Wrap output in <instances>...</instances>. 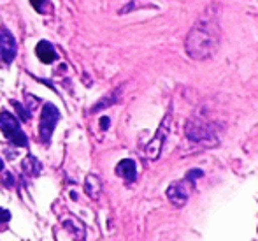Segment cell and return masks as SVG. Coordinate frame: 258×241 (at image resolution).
I'll return each mask as SVG.
<instances>
[{"label": "cell", "instance_id": "5", "mask_svg": "<svg viewBox=\"0 0 258 241\" xmlns=\"http://www.w3.org/2000/svg\"><path fill=\"white\" fill-rule=\"evenodd\" d=\"M58 120H60L58 109H56L53 104H46L44 109H42L41 129H39V132H41V139L44 141V143H49L51 134H53V130H55L56 123H58Z\"/></svg>", "mask_w": 258, "mask_h": 241}, {"label": "cell", "instance_id": "18", "mask_svg": "<svg viewBox=\"0 0 258 241\" xmlns=\"http://www.w3.org/2000/svg\"><path fill=\"white\" fill-rule=\"evenodd\" d=\"M4 169V162H2V158H0V171Z\"/></svg>", "mask_w": 258, "mask_h": 241}, {"label": "cell", "instance_id": "11", "mask_svg": "<svg viewBox=\"0 0 258 241\" xmlns=\"http://www.w3.org/2000/svg\"><path fill=\"white\" fill-rule=\"evenodd\" d=\"M41 169H42V164L35 157H32V155L23 160V171L27 173V175L37 176L39 173H41Z\"/></svg>", "mask_w": 258, "mask_h": 241}, {"label": "cell", "instance_id": "4", "mask_svg": "<svg viewBox=\"0 0 258 241\" xmlns=\"http://www.w3.org/2000/svg\"><path fill=\"white\" fill-rule=\"evenodd\" d=\"M0 129H2V132L6 134V137L13 144H16V146H27L28 143L27 136L20 129L16 118L9 111H2V115H0Z\"/></svg>", "mask_w": 258, "mask_h": 241}, {"label": "cell", "instance_id": "8", "mask_svg": "<svg viewBox=\"0 0 258 241\" xmlns=\"http://www.w3.org/2000/svg\"><path fill=\"white\" fill-rule=\"evenodd\" d=\"M116 175L121 176L127 182H135L137 178V168H135V162L130 160V158H125L120 164L116 166Z\"/></svg>", "mask_w": 258, "mask_h": 241}, {"label": "cell", "instance_id": "13", "mask_svg": "<svg viewBox=\"0 0 258 241\" xmlns=\"http://www.w3.org/2000/svg\"><path fill=\"white\" fill-rule=\"evenodd\" d=\"M13 106H14V108H16V111L20 113V118L23 120V122H27V120L30 118V113H27V111H25V109H23V106H21V104H18V102L14 101V102H13Z\"/></svg>", "mask_w": 258, "mask_h": 241}, {"label": "cell", "instance_id": "9", "mask_svg": "<svg viewBox=\"0 0 258 241\" xmlns=\"http://www.w3.org/2000/svg\"><path fill=\"white\" fill-rule=\"evenodd\" d=\"M35 53H37V58L44 63H51L56 60V53L53 49V46L49 44L48 41H41L35 48Z\"/></svg>", "mask_w": 258, "mask_h": 241}, {"label": "cell", "instance_id": "6", "mask_svg": "<svg viewBox=\"0 0 258 241\" xmlns=\"http://www.w3.org/2000/svg\"><path fill=\"white\" fill-rule=\"evenodd\" d=\"M190 180H181V182H174L169 185V189H167V197H169V201L174 206L181 208L186 204V201H188L190 197Z\"/></svg>", "mask_w": 258, "mask_h": 241}, {"label": "cell", "instance_id": "15", "mask_svg": "<svg viewBox=\"0 0 258 241\" xmlns=\"http://www.w3.org/2000/svg\"><path fill=\"white\" fill-rule=\"evenodd\" d=\"M9 218H11V213L7 210H2L0 208V224H6V222H9Z\"/></svg>", "mask_w": 258, "mask_h": 241}, {"label": "cell", "instance_id": "17", "mask_svg": "<svg viewBox=\"0 0 258 241\" xmlns=\"http://www.w3.org/2000/svg\"><path fill=\"white\" fill-rule=\"evenodd\" d=\"M6 185H13V175H6Z\"/></svg>", "mask_w": 258, "mask_h": 241}, {"label": "cell", "instance_id": "10", "mask_svg": "<svg viewBox=\"0 0 258 241\" xmlns=\"http://www.w3.org/2000/svg\"><path fill=\"white\" fill-rule=\"evenodd\" d=\"M84 189L90 197L97 199V197L100 196V190H102V183H100V180L97 178L95 175H90V176H86V180H84Z\"/></svg>", "mask_w": 258, "mask_h": 241}, {"label": "cell", "instance_id": "1", "mask_svg": "<svg viewBox=\"0 0 258 241\" xmlns=\"http://www.w3.org/2000/svg\"><path fill=\"white\" fill-rule=\"evenodd\" d=\"M218 46H220V25L216 14L213 13V9H209L190 28L185 39V49L190 58L207 60L216 53Z\"/></svg>", "mask_w": 258, "mask_h": 241}, {"label": "cell", "instance_id": "3", "mask_svg": "<svg viewBox=\"0 0 258 241\" xmlns=\"http://www.w3.org/2000/svg\"><path fill=\"white\" fill-rule=\"evenodd\" d=\"M170 116H172V113L169 109L167 115H165V118H163L162 123H160L156 134L153 136V139L144 146V157L149 158V160H156V158L160 157V153H162L163 143H165L167 134H169V129H170Z\"/></svg>", "mask_w": 258, "mask_h": 241}, {"label": "cell", "instance_id": "7", "mask_svg": "<svg viewBox=\"0 0 258 241\" xmlns=\"http://www.w3.org/2000/svg\"><path fill=\"white\" fill-rule=\"evenodd\" d=\"M16 41H14L13 34L6 28H0V60L4 63H11L16 56Z\"/></svg>", "mask_w": 258, "mask_h": 241}, {"label": "cell", "instance_id": "12", "mask_svg": "<svg viewBox=\"0 0 258 241\" xmlns=\"http://www.w3.org/2000/svg\"><path fill=\"white\" fill-rule=\"evenodd\" d=\"M30 4L35 7L37 13H48L49 11V2L48 0H30Z\"/></svg>", "mask_w": 258, "mask_h": 241}, {"label": "cell", "instance_id": "14", "mask_svg": "<svg viewBox=\"0 0 258 241\" xmlns=\"http://www.w3.org/2000/svg\"><path fill=\"white\" fill-rule=\"evenodd\" d=\"M202 175H204L202 169H193V171H188V175H186V178H188L190 182H195V180H199Z\"/></svg>", "mask_w": 258, "mask_h": 241}, {"label": "cell", "instance_id": "2", "mask_svg": "<svg viewBox=\"0 0 258 241\" xmlns=\"http://www.w3.org/2000/svg\"><path fill=\"white\" fill-rule=\"evenodd\" d=\"M186 137L193 143L206 144V146H214L218 143L216 132H214V127L211 123H207L206 120L200 118H190L186 122L185 127Z\"/></svg>", "mask_w": 258, "mask_h": 241}, {"label": "cell", "instance_id": "16", "mask_svg": "<svg viewBox=\"0 0 258 241\" xmlns=\"http://www.w3.org/2000/svg\"><path fill=\"white\" fill-rule=\"evenodd\" d=\"M109 118H100V127H102V130H107L109 129Z\"/></svg>", "mask_w": 258, "mask_h": 241}]
</instances>
